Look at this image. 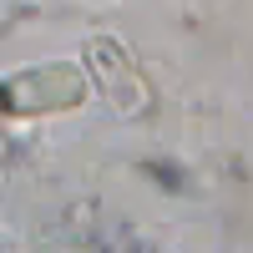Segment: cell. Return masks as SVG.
<instances>
[{"label": "cell", "mask_w": 253, "mask_h": 253, "mask_svg": "<svg viewBox=\"0 0 253 253\" xmlns=\"http://www.w3.org/2000/svg\"><path fill=\"white\" fill-rule=\"evenodd\" d=\"M81 76L71 66H41V71H26V76H15L0 96H15L20 107L15 112H56V107H76L81 101Z\"/></svg>", "instance_id": "cell-1"}]
</instances>
